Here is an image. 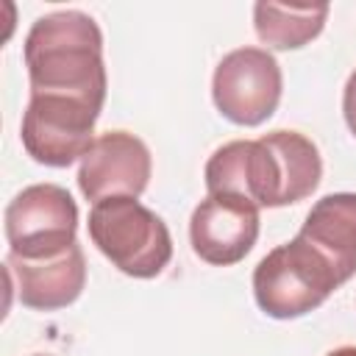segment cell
I'll return each instance as SVG.
<instances>
[{"label":"cell","mask_w":356,"mask_h":356,"mask_svg":"<svg viewBox=\"0 0 356 356\" xmlns=\"http://www.w3.org/2000/svg\"><path fill=\"white\" fill-rule=\"evenodd\" d=\"M150 150L128 131H108L95 139L78 167V186L86 200L100 203L106 197H139L150 181Z\"/></svg>","instance_id":"obj_8"},{"label":"cell","mask_w":356,"mask_h":356,"mask_svg":"<svg viewBox=\"0 0 356 356\" xmlns=\"http://www.w3.org/2000/svg\"><path fill=\"white\" fill-rule=\"evenodd\" d=\"M325 356H356V345H342V348H337V350H331Z\"/></svg>","instance_id":"obj_14"},{"label":"cell","mask_w":356,"mask_h":356,"mask_svg":"<svg viewBox=\"0 0 356 356\" xmlns=\"http://www.w3.org/2000/svg\"><path fill=\"white\" fill-rule=\"evenodd\" d=\"M342 111H345V122L350 128V134L356 136V70L350 72L348 83H345V95H342Z\"/></svg>","instance_id":"obj_13"},{"label":"cell","mask_w":356,"mask_h":356,"mask_svg":"<svg viewBox=\"0 0 356 356\" xmlns=\"http://www.w3.org/2000/svg\"><path fill=\"white\" fill-rule=\"evenodd\" d=\"M78 206L58 184L25 186L6 209L8 253L39 261L61 256L75 245Z\"/></svg>","instance_id":"obj_5"},{"label":"cell","mask_w":356,"mask_h":356,"mask_svg":"<svg viewBox=\"0 0 356 356\" xmlns=\"http://www.w3.org/2000/svg\"><path fill=\"white\" fill-rule=\"evenodd\" d=\"M342 286L334 267L300 236L273 248L253 270V295L264 314L292 320L309 314Z\"/></svg>","instance_id":"obj_4"},{"label":"cell","mask_w":356,"mask_h":356,"mask_svg":"<svg viewBox=\"0 0 356 356\" xmlns=\"http://www.w3.org/2000/svg\"><path fill=\"white\" fill-rule=\"evenodd\" d=\"M33 356H47V353H33Z\"/></svg>","instance_id":"obj_15"},{"label":"cell","mask_w":356,"mask_h":356,"mask_svg":"<svg viewBox=\"0 0 356 356\" xmlns=\"http://www.w3.org/2000/svg\"><path fill=\"white\" fill-rule=\"evenodd\" d=\"M89 236L125 275L153 278L172 259V236L164 220L136 197H106L89 211Z\"/></svg>","instance_id":"obj_3"},{"label":"cell","mask_w":356,"mask_h":356,"mask_svg":"<svg viewBox=\"0 0 356 356\" xmlns=\"http://www.w3.org/2000/svg\"><path fill=\"white\" fill-rule=\"evenodd\" d=\"M6 270H8V278L14 281L19 303L39 312L70 306L72 300H78L86 284V259L78 242L61 256L39 259V261H28L8 253Z\"/></svg>","instance_id":"obj_10"},{"label":"cell","mask_w":356,"mask_h":356,"mask_svg":"<svg viewBox=\"0 0 356 356\" xmlns=\"http://www.w3.org/2000/svg\"><path fill=\"white\" fill-rule=\"evenodd\" d=\"M328 17V3L314 6H281V3H256L253 25L264 44L275 50H295L320 36Z\"/></svg>","instance_id":"obj_12"},{"label":"cell","mask_w":356,"mask_h":356,"mask_svg":"<svg viewBox=\"0 0 356 356\" xmlns=\"http://www.w3.org/2000/svg\"><path fill=\"white\" fill-rule=\"evenodd\" d=\"M189 239L203 261L236 264L259 239V206L239 195H206L192 211Z\"/></svg>","instance_id":"obj_9"},{"label":"cell","mask_w":356,"mask_h":356,"mask_svg":"<svg viewBox=\"0 0 356 356\" xmlns=\"http://www.w3.org/2000/svg\"><path fill=\"white\" fill-rule=\"evenodd\" d=\"M281 67L264 47H236L214 70L211 97L217 111L236 125H261L281 100Z\"/></svg>","instance_id":"obj_7"},{"label":"cell","mask_w":356,"mask_h":356,"mask_svg":"<svg viewBox=\"0 0 356 356\" xmlns=\"http://www.w3.org/2000/svg\"><path fill=\"white\" fill-rule=\"evenodd\" d=\"M323 175L317 145L298 131L236 139L206 161L209 195H239L259 209H278L309 197Z\"/></svg>","instance_id":"obj_1"},{"label":"cell","mask_w":356,"mask_h":356,"mask_svg":"<svg viewBox=\"0 0 356 356\" xmlns=\"http://www.w3.org/2000/svg\"><path fill=\"white\" fill-rule=\"evenodd\" d=\"M298 236L306 239L345 284L356 273V195L334 192L320 197Z\"/></svg>","instance_id":"obj_11"},{"label":"cell","mask_w":356,"mask_h":356,"mask_svg":"<svg viewBox=\"0 0 356 356\" xmlns=\"http://www.w3.org/2000/svg\"><path fill=\"white\" fill-rule=\"evenodd\" d=\"M100 108L75 97L31 95L22 114V145L28 156L47 167H70L95 145V122Z\"/></svg>","instance_id":"obj_6"},{"label":"cell","mask_w":356,"mask_h":356,"mask_svg":"<svg viewBox=\"0 0 356 356\" xmlns=\"http://www.w3.org/2000/svg\"><path fill=\"white\" fill-rule=\"evenodd\" d=\"M25 67L31 95L75 97L103 108L106 64L103 33L83 11H53L39 17L25 36Z\"/></svg>","instance_id":"obj_2"}]
</instances>
